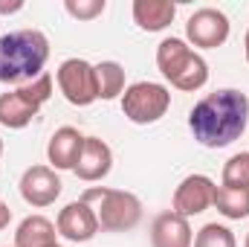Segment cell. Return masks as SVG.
<instances>
[{"label":"cell","instance_id":"6da1fadb","mask_svg":"<svg viewBox=\"0 0 249 247\" xmlns=\"http://www.w3.org/2000/svg\"><path fill=\"white\" fill-rule=\"evenodd\" d=\"M249 125V99L244 90L223 87L206 93L188 114L194 140L206 148H226L244 137Z\"/></svg>","mask_w":249,"mask_h":247},{"label":"cell","instance_id":"7a4b0ae2","mask_svg":"<svg viewBox=\"0 0 249 247\" xmlns=\"http://www.w3.org/2000/svg\"><path fill=\"white\" fill-rule=\"evenodd\" d=\"M50 59V38L41 29H15L0 35V82L26 84L44 73Z\"/></svg>","mask_w":249,"mask_h":247},{"label":"cell","instance_id":"3957f363","mask_svg":"<svg viewBox=\"0 0 249 247\" xmlns=\"http://www.w3.org/2000/svg\"><path fill=\"white\" fill-rule=\"evenodd\" d=\"M157 67L177 90H186V93L200 90L209 82L206 59L194 53L183 38H165L157 47Z\"/></svg>","mask_w":249,"mask_h":247},{"label":"cell","instance_id":"277c9868","mask_svg":"<svg viewBox=\"0 0 249 247\" xmlns=\"http://www.w3.org/2000/svg\"><path fill=\"white\" fill-rule=\"evenodd\" d=\"M81 201L96 209L99 227L107 230V233H127L142 221V201L133 192L93 186L81 195Z\"/></svg>","mask_w":249,"mask_h":247},{"label":"cell","instance_id":"5b68a950","mask_svg":"<svg viewBox=\"0 0 249 247\" xmlns=\"http://www.w3.org/2000/svg\"><path fill=\"white\" fill-rule=\"evenodd\" d=\"M53 96V76L41 73L35 82H26L9 93H0V125L20 131L38 117V111Z\"/></svg>","mask_w":249,"mask_h":247},{"label":"cell","instance_id":"8992f818","mask_svg":"<svg viewBox=\"0 0 249 247\" xmlns=\"http://www.w3.org/2000/svg\"><path fill=\"white\" fill-rule=\"evenodd\" d=\"M171 108V90L160 82H136L122 93V114L133 125L160 123Z\"/></svg>","mask_w":249,"mask_h":247},{"label":"cell","instance_id":"52a82bcc","mask_svg":"<svg viewBox=\"0 0 249 247\" xmlns=\"http://www.w3.org/2000/svg\"><path fill=\"white\" fill-rule=\"evenodd\" d=\"M58 87H61L64 99L75 108H87L99 99V84H96V64L84 62V59H67L61 62L58 73Z\"/></svg>","mask_w":249,"mask_h":247},{"label":"cell","instance_id":"ba28073f","mask_svg":"<svg viewBox=\"0 0 249 247\" xmlns=\"http://www.w3.org/2000/svg\"><path fill=\"white\" fill-rule=\"evenodd\" d=\"M186 35L188 41L200 50H214V47H223L226 38H229V18L214 9V6H203L197 9L186 23Z\"/></svg>","mask_w":249,"mask_h":247},{"label":"cell","instance_id":"9c48e42d","mask_svg":"<svg viewBox=\"0 0 249 247\" xmlns=\"http://www.w3.org/2000/svg\"><path fill=\"white\" fill-rule=\"evenodd\" d=\"M61 189L64 184L53 166H29L20 175V198L35 209H44V206L55 204Z\"/></svg>","mask_w":249,"mask_h":247},{"label":"cell","instance_id":"30bf717a","mask_svg":"<svg viewBox=\"0 0 249 247\" xmlns=\"http://www.w3.org/2000/svg\"><path fill=\"white\" fill-rule=\"evenodd\" d=\"M214 192L217 186L209 175H188L183 184L174 189V212L183 215V218H191V215H200L206 212L209 206H214Z\"/></svg>","mask_w":249,"mask_h":247},{"label":"cell","instance_id":"8fae6325","mask_svg":"<svg viewBox=\"0 0 249 247\" xmlns=\"http://www.w3.org/2000/svg\"><path fill=\"white\" fill-rule=\"evenodd\" d=\"M55 230H58V236H64L67 242L81 245V242H90L102 227H99L96 209H93L90 204H84V201H72V204H67L61 212H58V218H55Z\"/></svg>","mask_w":249,"mask_h":247},{"label":"cell","instance_id":"7c38bea8","mask_svg":"<svg viewBox=\"0 0 249 247\" xmlns=\"http://www.w3.org/2000/svg\"><path fill=\"white\" fill-rule=\"evenodd\" d=\"M113 169V151L105 140L99 137H84V145H81V154H78V163H75V178L84 181V184H96V181H105Z\"/></svg>","mask_w":249,"mask_h":247},{"label":"cell","instance_id":"4fadbf2b","mask_svg":"<svg viewBox=\"0 0 249 247\" xmlns=\"http://www.w3.org/2000/svg\"><path fill=\"white\" fill-rule=\"evenodd\" d=\"M81 145H84V134L72 125H61L53 137H50V145H47V160L53 163V169H75L78 163V154H81Z\"/></svg>","mask_w":249,"mask_h":247},{"label":"cell","instance_id":"5bb4252c","mask_svg":"<svg viewBox=\"0 0 249 247\" xmlns=\"http://www.w3.org/2000/svg\"><path fill=\"white\" fill-rule=\"evenodd\" d=\"M151 245L154 247H191L194 245V233L188 218L171 212H162L154 218L151 224Z\"/></svg>","mask_w":249,"mask_h":247},{"label":"cell","instance_id":"9a60e30c","mask_svg":"<svg viewBox=\"0 0 249 247\" xmlns=\"http://www.w3.org/2000/svg\"><path fill=\"white\" fill-rule=\"evenodd\" d=\"M177 15V3L171 0H133V21L145 32H162L171 26Z\"/></svg>","mask_w":249,"mask_h":247},{"label":"cell","instance_id":"2e32d148","mask_svg":"<svg viewBox=\"0 0 249 247\" xmlns=\"http://www.w3.org/2000/svg\"><path fill=\"white\" fill-rule=\"evenodd\" d=\"M58 230L50 218L44 215H26L20 224H18V233H15V247H53Z\"/></svg>","mask_w":249,"mask_h":247},{"label":"cell","instance_id":"e0dca14e","mask_svg":"<svg viewBox=\"0 0 249 247\" xmlns=\"http://www.w3.org/2000/svg\"><path fill=\"white\" fill-rule=\"evenodd\" d=\"M214 206L223 218L229 221H241L249 215V186L244 189H229V186H217L214 192Z\"/></svg>","mask_w":249,"mask_h":247},{"label":"cell","instance_id":"ac0fdd59","mask_svg":"<svg viewBox=\"0 0 249 247\" xmlns=\"http://www.w3.org/2000/svg\"><path fill=\"white\" fill-rule=\"evenodd\" d=\"M96 84H99V99L110 102L124 90V67L119 62H102L96 64Z\"/></svg>","mask_w":249,"mask_h":247},{"label":"cell","instance_id":"d6986e66","mask_svg":"<svg viewBox=\"0 0 249 247\" xmlns=\"http://www.w3.org/2000/svg\"><path fill=\"white\" fill-rule=\"evenodd\" d=\"M223 186L229 189H244L249 186V151L232 154L223 166Z\"/></svg>","mask_w":249,"mask_h":247},{"label":"cell","instance_id":"ffe728a7","mask_svg":"<svg viewBox=\"0 0 249 247\" xmlns=\"http://www.w3.org/2000/svg\"><path fill=\"white\" fill-rule=\"evenodd\" d=\"M191 247H238L235 242V233L223 224H206L197 236H194V245Z\"/></svg>","mask_w":249,"mask_h":247},{"label":"cell","instance_id":"44dd1931","mask_svg":"<svg viewBox=\"0 0 249 247\" xmlns=\"http://www.w3.org/2000/svg\"><path fill=\"white\" fill-rule=\"evenodd\" d=\"M64 9H67V15H72L75 21H93V18L105 15L107 3H105V0H67Z\"/></svg>","mask_w":249,"mask_h":247},{"label":"cell","instance_id":"7402d4cb","mask_svg":"<svg viewBox=\"0 0 249 247\" xmlns=\"http://www.w3.org/2000/svg\"><path fill=\"white\" fill-rule=\"evenodd\" d=\"M23 9V0H0V15H15V12H20Z\"/></svg>","mask_w":249,"mask_h":247},{"label":"cell","instance_id":"603a6c76","mask_svg":"<svg viewBox=\"0 0 249 247\" xmlns=\"http://www.w3.org/2000/svg\"><path fill=\"white\" fill-rule=\"evenodd\" d=\"M9 221H12V209H9V204L0 201V233L9 227Z\"/></svg>","mask_w":249,"mask_h":247},{"label":"cell","instance_id":"cb8c5ba5","mask_svg":"<svg viewBox=\"0 0 249 247\" xmlns=\"http://www.w3.org/2000/svg\"><path fill=\"white\" fill-rule=\"evenodd\" d=\"M244 53H247V64H249V29H247V38H244Z\"/></svg>","mask_w":249,"mask_h":247},{"label":"cell","instance_id":"d4e9b609","mask_svg":"<svg viewBox=\"0 0 249 247\" xmlns=\"http://www.w3.org/2000/svg\"><path fill=\"white\" fill-rule=\"evenodd\" d=\"M0 157H3V140H0Z\"/></svg>","mask_w":249,"mask_h":247},{"label":"cell","instance_id":"484cf974","mask_svg":"<svg viewBox=\"0 0 249 247\" xmlns=\"http://www.w3.org/2000/svg\"><path fill=\"white\" fill-rule=\"evenodd\" d=\"M244 247H249V233H247V242H244Z\"/></svg>","mask_w":249,"mask_h":247},{"label":"cell","instance_id":"4316f807","mask_svg":"<svg viewBox=\"0 0 249 247\" xmlns=\"http://www.w3.org/2000/svg\"><path fill=\"white\" fill-rule=\"evenodd\" d=\"M53 247H61V245H53Z\"/></svg>","mask_w":249,"mask_h":247},{"label":"cell","instance_id":"83f0119b","mask_svg":"<svg viewBox=\"0 0 249 247\" xmlns=\"http://www.w3.org/2000/svg\"><path fill=\"white\" fill-rule=\"evenodd\" d=\"M12 247H15V245H12Z\"/></svg>","mask_w":249,"mask_h":247}]
</instances>
